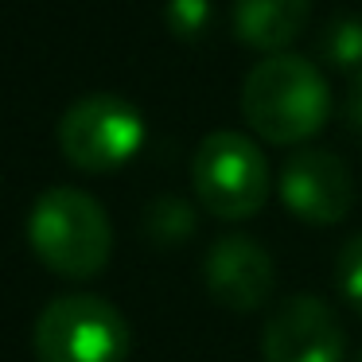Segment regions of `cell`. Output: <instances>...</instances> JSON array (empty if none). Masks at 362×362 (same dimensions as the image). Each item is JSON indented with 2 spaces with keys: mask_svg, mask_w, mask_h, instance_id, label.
<instances>
[{
  "mask_svg": "<svg viewBox=\"0 0 362 362\" xmlns=\"http://www.w3.org/2000/svg\"><path fill=\"white\" fill-rule=\"evenodd\" d=\"M242 113L269 144H300L323 129L331 94L320 66L304 55H265L242 86Z\"/></svg>",
  "mask_w": 362,
  "mask_h": 362,
  "instance_id": "cell-1",
  "label": "cell"
},
{
  "mask_svg": "<svg viewBox=\"0 0 362 362\" xmlns=\"http://www.w3.org/2000/svg\"><path fill=\"white\" fill-rule=\"evenodd\" d=\"M32 250L51 273L86 281L102 273L113 250V230L102 203L78 187H51L32 206L28 222Z\"/></svg>",
  "mask_w": 362,
  "mask_h": 362,
  "instance_id": "cell-2",
  "label": "cell"
},
{
  "mask_svg": "<svg viewBox=\"0 0 362 362\" xmlns=\"http://www.w3.org/2000/svg\"><path fill=\"white\" fill-rule=\"evenodd\" d=\"M191 183H195L199 203L211 214L242 222L265 206L269 164L250 136L218 129L199 141L195 160H191Z\"/></svg>",
  "mask_w": 362,
  "mask_h": 362,
  "instance_id": "cell-3",
  "label": "cell"
},
{
  "mask_svg": "<svg viewBox=\"0 0 362 362\" xmlns=\"http://www.w3.org/2000/svg\"><path fill=\"white\" fill-rule=\"evenodd\" d=\"M129 323L102 296H59L35 320L40 362H125Z\"/></svg>",
  "mask_w": 362,
  "mask_h": 362,
  "instance_id": "cell-4",
  "label": "cell"
},
{
  "mask_svg": "<svg viewBox=\"0 0 362 362\" xmlns=\"http://www.w3.org/2000/svg\"><path fill=\"white\" fill-rule=\"evenodd\" d=\"M144 141V117L117 94L78 98L59 121V148L82 172H113L136 156Z\"/></svg>",
  "mask_w": 362,
  "mask_h": 362,
  "instance_id": "cell-5",
  "label": "cell"
},
{
  "mask_svg": "<svg viewBox=\"0 0 362 362\" xmlns=\"http://www.w3.org/2000/svg\"><path fill=\"white\" fill-rule=\"evenodd\" d=\"M265 362H346V335L331 304L292 296L273 312L261 339Z\"/></svg>",
  "mask_w": 362,
  "mask_h": 362,
  "instance_id": "cell-6",
  "label": "cell"
},
{
  "mask_svg": "<svg viewBox=\"0 0 362 362\" xmlns=\"http://www.w3.org/2000/svg\"><path fill=\"white\" fill-rule=\"evenodd\" d=\"M281 199L300 222L308 226H335L346 218L354 203V183L346 164L335 152L300 148L281 168Z\"/></svg>",
  "mask_w": 362,
  "mask_h": 362,
  "instance_id": "cell-7",
  "label": "cell"
},
{
  "mask_svg": "<svg viewBox=\"0 0 362 362\" xmlns=\"http://www.w3.org/2000/svg\"><path fill=\"white\" fill-rule=\"evenodd\" d=\"M203 281L206 292L218 304H226L230 312H253L273 292L276 269L265 245H257L253 238L230 234L211 245V253L203 261Z\"/></svg>",
  "mask_w": 362,
  "mask_h": 362,
  "instance_id": "cell-8",
  "label": "cell"
},
{
  "mask_svg": "<svg viewBox=\"0 0 362 362\" xmlns=\"http://www.w3.org/2000/svg\"><path fill=\"white\" fill-rule=\"evenodd\" d=\"M312 16V0H234V32L245 47L281 55Z\"/></svg>",
  "mask_w": 362,
  "mask_h": 362,
  "instance_id": "cell-9",
  "label": "cell"
},
{
  "mask_svg": "<svg viewBox=\"0 0 362 362\" xmlns=\"http://www.w3.org/2000/svg\"><path fill=\"white\" fill-rule=\"evenodd\" d=\"M320 55L339 71H362V16H335L320 32Z\"/></svg>",
  "mask_w": 362,
  "mask_h": 362,
  "instance_id": "cell-10",
  "label": "cell"
},
{
  "mask_svg": "<svg viewBox=\"0 0 362 362\" xmlns=\"http://www.w3.org/2000/svg\"><path fill=\"white\" fill-rule=\"evenodd\" d=\"M144 230H148L156 242H180L195 230V214L183 199L175 195H160L156 203L144 211Z\"/></svg>",
  "mask_w": 362,
  "mask_h": 362,
  "instance_id": "cell-11",
  "label": "cell"
},
{
  "mask_svg": "<svg viewBox=\"0 0 362 362\" xmlns=\"http://www.w3.org/2000/svg\"><path fill=\"white\" fill-rule=\"evenodd\" d=\"M211 0H168L164 4V20L180 40H199L211 28Z\"/></svg>",
  "mask_w": 362,
  "mask_h": 362,
  "instance_id": "cell-12",
  "label": "cell"
},
{
  "mask_svg": "<svg viewBox=\"0 0 362 362\" xmlns=\"http://www.w3.org/2000/svg\"><path fill=\"white\" fill-rule=\"evenodd\" d=\"M339 288L351 300L354 312L362 315V234L343 245V257H339Z\"/></svg>",
  "mask_w": 362,
  "mask_h": 362,
  "instance_id": "cell-13",
  "label": "cell"
},
{
  "mask_svg": "<svg viewBox=\"0 0 362 362\" xmlns=\"http://www.w3.org/2000/svg\"><path fill=\"white\" fill-rule=\"evenodd\" d=\"M343 113H346V125L362 133V71L354 74V82H351V94H346V110Z\"/></svg>",
  "mask_w": 362,
  "mask_h": 362,
  "instance_id": "cell-14",
  "label": "cell"
},
{
  "mask_svg": "<svg viewBox=\"0 0 362 362\" xmlns=\"http://www.w3.org/2000/svg\"><path fill=\"white\" fill-rule=\"evenodd\" d=\"M358 362H362V354H358Z\"/></svg>",
  "mask_w": 362,
  "mask_h": 362,
  "instance_id": "cell-15",
  "label": "cell"
}]
</instances>
